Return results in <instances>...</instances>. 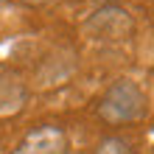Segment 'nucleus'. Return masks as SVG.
Returning <instances> with one entry per match:
<instances>
[{"label": "nucleus", "instance_id": "2", "mask_svg": "<svg viewBox=\"0 0 154 154\" xmlns=\"http://www.w3.org/2000/svg\"><path fill=\"white\" fill-rule=\"evenodd\" d=\"M84 31L95 39H104V42H118V39H126L132 37L134 31V20L132 14L121 6H104L84 23Z\"/></svg>", "mask_w": 154, "mask_h": 154}, {"label": "nucleus", "instance_id": "3", "mask_svg": "<svg viewBox=\"0 0 154 154\" xmlns=\"http://www.w3.org/2000/svg\"><path fill=\"white\" fill-rule=\"evenodd\" d=\"M65 149H67V140H65L62 129H56V126H39V129L25 134L14 154H65Z\"/></svg>", "mask_w": 154, "mask_h": 154}, {"label": "nucleus", "instance_id": "4", "mask_svg": "<svg viewBox=\"0 0 154 154\" xmlns=\"http://www.w3.org/2000/svg\"><path fill=\"white\" fill-rule=\"evenodd\" d=\"M93 154H134V151H132V146H129L123 137H104V140L95 146Z\"/></svg>", "mask_w": 154, "mask_h": 154}, {"label": "nucleus", "instance_id": "1", "mask_svg": "<svg viewBox=\"0 0 154 154\" xmlns=\"http://www.w3.org/2000/svg\"><path fill=\"white\" fill-rule=\"evenodd\" d=\"M146 112H149V98L132 79L112 81L98 101V118L112 126L134 123L140 118H146Z\"/></svg>", "mask_w": 154, "mask_h": 154}, {"label": "nucleus", "instance_id": "5", "mask_svg": "<svg viewBox=\"0 0 154 154\" xmlns=\"http://www.w3.org/2000/svg\"><path fill=\"white\" fill-rule=\"evenodd\" d=\"M11 3H17V6H28V8H42V6L56 3V0H11Z\"/></svg>", "mask_w": 154, "mask_h": 154}]
</instances>
